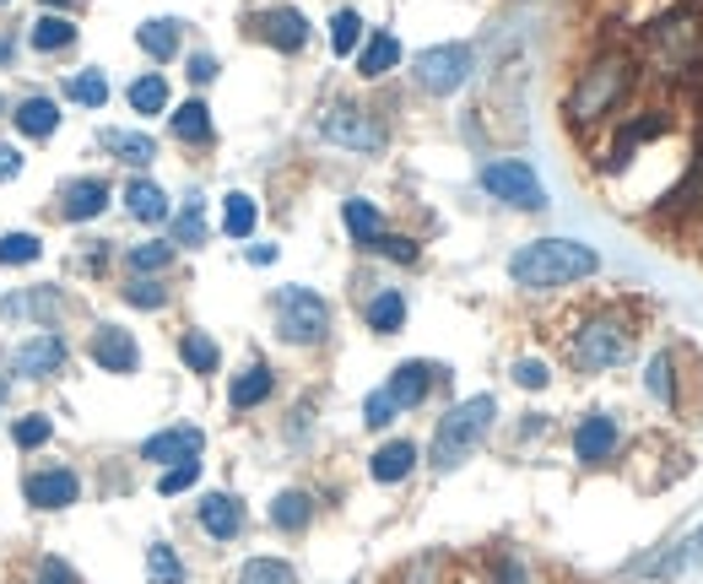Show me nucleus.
<instances>
[{"label": "nucleus", "instance_id": "4be33fe9", "mask_svg": "<svg viewBox=\"0 0 703 584\" xmlns=\"http://www.w3.org/2000/svg\"><path fill=\"white\" fill-rule=\"evenodd\" d=\"M173 136H179V142H206V136H211V109H206L201 98L179 104V109H173Z\"/></svg>", "mask_w": 703, "mask_h": 584}, {"label": "nucleus", "instance_id": "1a4fd4ad", "mask_svg": "<svg viewBox=\"0 0 703 584\" xmlns=\"http://www.w3.org/2000/svg\"><path fill=\"white\" fill-rule=\"evenodd\" d=\"M60 368H65V341H60L54 330H44V336L22 341V352H16V374H27V379H49V374H60Z\"/></svg>", "mask_w": 703, "mask_h": 584}, {"label": "nucleus", "instance_id": "c756f323", "mask_svg": "<svg viewBox=\"0 0 703 584\" xmlns=\"http://www.w3.org/2000/svg\"><path fill=\"white\" fill-rule=\"evenodd\" d=\"M146 574H151V584H184V563L173 558L168 542H151L146 547Z\"/></svg>", "mask_w": 703, "mask_h": 584}, {"label": "nucleus", "instance_id": "49530a36", "mask_svg": "<svg viewBox=\"0 0 703 584\" xmlns=\"http://www.w3.org/2000/svg\"><path fill=\"white\" fill-rule=\"evenodd\" d=\"M547 363H536V357H525V363H514V385H525V390H547Z\"/></svg>", "mask_w": 703, "mask_h": 584}, {"label": "nucleus", "instance_id": "393cba45", "mask_svg": "<svg viewBox=\"0 0 703 584\" xmlns=\"http://www.w3.org/2000/svg\"><path fill=\"white\" fill-rule=\"evenodd\" d=\"M341 217H347V233H352L363 250L379 239V206H374V200H347V206H341Z\"/></svg>", "mask_w": 703, "mask_h": 584}, {"label": "nucleus", "instance_id": "09e8293b", "mask_svg": "<svg viewBox=\"0 0 703 584\" xmlns=\"http://www.w3.org/2000/svg\"><path fill=\"white\" fill-rule=\"evenodd\" d=\"M38 584H76V574H71L60 558H44V563H38Z\"/></svg>", "mask_w": 703, "mask_h": 584}, {"label": "nucleus", "instance_id": "7c9ffc66", "mask_svg": "<svg viewBox=\"0 0 703 584\" xmlns=\"http://www.w3.org/2000/svg\"><path fill=\"white\" fill-rule=\"evenodd\" d=\"M179 352H184V363H190L195 374H211V368L222 363V352H217V341H211V336H201V330H190V336L179 341Z\"/></svg>", "mask_w": 703, "mask_h": 584}, {"label": "nucleus", "instance_id": "2f4dec72", "mask_svg": "<svg viewBox=\"0 0 703 584\" xmlns=\"http://www.w3.org/2000/svg\"><path fill=\"white\" fill-rule=\"evenodd\" d=\"M131 109H136V114H162V109H168V82H162V76L131 82Z\"/></svg>", "mask_w": 703, "mask_h": 584}, {"label": "nucleus", "instance_id": "de8ad7c7", "mask_svg": "<svg viewBox=\"0 0 703 584\" xmlns=\"http://www.w3.org/2000/svg\"><path fill=\"white\" fill-rule=\"evenodd\" d=\"M125 297H131L136 308H162V303H168V292L157 288V282H146V277H141V282H131V288H125Z\"/></svg>", "mask_w": 703, "mask_h": 584}, {"label": "nucleus", "instance_id": "aec40b11", "mask_svg": "<svg viewBox=\"0 0 703 584\" xmlns=\"http://www.w3.org/2000/svg\"><path fill=\"white\" fill-rule=\"evenodd\" d=\"M271 396V368L266 363H255V368H244L239 379H233V390H228V401H233V412H250V406H260Z\"/></svg>", "mask_w": 703, "mask_h": 584}, {"label": "nucleus", "instance_id": "c9c22d12", "mask_svg": "<svg viewBox=\"0 0 703 584\" xmlns=\"http://www.w3.org/2000/svg\"><path fill=\"white\" fill-rule=\"evenodd\" d=\"M44 250H38V239L33 233H5L0 239V266H33Z\"/></svg>", "mask_w": 703, "mask_h": 584}, {"label": "nucleus", "instance_id": "a18cd8bd", "mask_svg": "<svg viewBox=\"0 0 703 584\" xmlns=\"http://www.w3.org/2000/svg\"><path fill=\"white\" fill-rule=\"evenodd\" d=\"M368 250H379V255H390V260H401V266H412V260H417V244H412V239H385V233H379Z\"/></svg>", "mask_w": 703, "mask_h": 584}, {"label": "nucleus", "instance_id": "a211bd4d", "mask_svg": "<svg viewBox=\"0 0 703 584\" xmlns=\"http://www.w3.org/2000/svg\"><path fill=\"white\" fill-rule=\"evenodd\" d=\"M412 465H417V443H407V438H396V443H385L379 454H374V482H407L412 476Z\"/></svg>", "mask_w": 703, "mask_h": 584}, {"label": "nucleus", "instance_id": "f03ea898", "mask_svg": "<svg viewBox=\"0 0 703 584\" xmlns=\"http://www.w3.org/2000/svg\"><path fill=\"white\" fill-rule=\"evenodd\" d=\"M493 412H498V401H493V396H471V401H460V406L438 423V434H433V465H438V471H454V465L482 443V434L493 428Z\"/></svg>", "mask_w": 703, "mask_h": 584}, {"label": "nucleus", "instance_id": "a878e982", "mask_svg": "<svg viewBox=\"0 0 703 584\" xmlns=\"http://www.w3.org/2000/svg\"><path fill=\"white\" fill-rule=\"evenodd\" d=\"M363 314H368V330L390 336V330H401V319H407V297H401V292H379Z\"/></svg>", "mask_w": 703, "mask_h": 584}, {"label": "nucleus", "instance_id": "0eeeda50", "mask_svg": "<svg viewBox=\"0 0 703 584\" xmlns=\"http://www.w3.org/2000/svg\"><path fill=\"white\" fill-rule=\"evenodd\" d=\"M622 87H628V65H622V60H606V65L584 71V82H579L573 98H568V114H573V120H595V114H606V109L617 104Z\"/></svg>", "mask_w": 703, "mask_h": 584}, {"label": "nucleus", "instance_id": "cd10ccee", "mask_svg": "<svg viewBox=\"0 0 703 584\" xmlns=\"http://www.w3.org/2000/svg\"><path fill=\"white\" fill-rule=\"evenodd\" d=\"M136 44L151 60H173V49H179V22H146L136 33Z\"/></svg>", "mask_w": 703, "mask_h": 584}, {"label": "nucleus", "instance_id": "c85d7f7f", "mask_svg": "<svg viewBox=\"0 0 703 584\" xmlns=\"http://www.w3.org/2000/svg\"><path fill=\"white\" fill-rule=\"evenodd\" d=\"M255 222H260L255 200L233 190V195H228V211H222V228H228V239H250V233H255Z\"/></svg>", "mask_w": 703, "mask_h": 584}, {"label": "nucleus", "instance_id": "e433bc0d", "mask_svg": "<svg viewBox=\"0 0 703 584\" xmlns=\"http://www.w3.org/2000/svg\"><path fill=\"white\" fill-rule=\"evenodd\" d=\"M71 38H76V27H71L65 16H44V22L33 27V44H38V49H65Z\"/></svg>", "mask_w": 703, "mask_h": 584}, {"label": "nucleus", "instance_id": "9d476101", "mask_svg": "<svg viewBox=\"0 0 703 584\" xmlns=\"http://www.w3.org/2000/svg\"><path fill=\"white\" fill-rule=\"evenodd\" d=\"M93 363H98V368H109V374H136L141 352H136V341H131V330L104 325V330L93 336Z\"/></svg>", "mask_w": 703, "mask_h": 584}, {"label": "nucleus", "instance_id": "7ed1b4c3", "mask_svg": "<svg viewBox=\"0 0 703 584\" xmlns=\"http://www.w3.org/2000/svg\"><path fill=\"white\" fill-rule=\"evenodd\" d=\"M277 336L292 346H314L330 336V303L308 288H281L277 292Z\"/></svg>", "mask_w": 703, "mask_h": 584}, {"label": "nucleus", "instance_id": "79ce46f5", "mask_svg": "<svg viewBox=\"0 0 703 584\" xmlns=\"http://www.w3.org/2000/svg\"><path fill=\"white\" fill-rule=\"evenodd\" d=\"M396 412H401V406L390 401V390H374V396L363 401V423H368V428H385V423H396Z\"/></svg>", "mask_w": 703, "mask_h": 584}, {"label": "nucleus", "instance_id": "72a5a7b5", "mask_svg": "<svg viewBox=\"0 0 703 584\" xmlns=\"http://www.w3.org/2000/svg\"><path fill=\"white\" fill-rule=\"evenodd\" d=\"M65 93H71V104L104 109V104H109V76H104V71H82V76H76V82H71Z\"/></svg>", "mask_w": 703, "mask_h": 584}, {"label": "nucleus", "instance_id": "473e14b6", "mask_svg": "<svg viewBox=\"0 0 703 584\" xmlns=\"http://www.w3.org/2000/svg\"><path fill=\"white\" fill-rule=\"evenodd\" d=\"M357 44H363V16L357 11H336L330 16V49L336 54H352Z\"/></svg>", "mask_w": 703, "mask_h": 584}, {"label": "nucleus", "instance_id": "f3484780", "mask_svg": "<svg viewBox=\"0 0 703 584\" xmlns=\"http://www.w3.org/2000/svg\"><path fill=\"white\" fill-rule=\"evenodd\" d=\"M401 65V38L396 33H374L363 49H357V76H385V71H396Z\"/></svg>", "mask_w": 703, "mask_h": 584}, {"label": "nucleus", "instance_id": "f8f14e48", "mask_svg": "<svg viewBox=\"0 0 703 584\" xmlns=\"http://www.w3.org/2000/svg\"><path fill=\"white\" fill-rule=\"evenodd\" d=\"M611 449H617V423H611L606 412H595V417H584V423H579V434H573V454H579L584 465H601Z\"/></svg>", "mask_w": 703, "mask_h": 584}, {"label": "nucleus", "instance_id": "864d4df0", "mask_svg": "<svg viewBox=\"0 0 703 584\" xmlns=\"http://www.w3.org/2000/svg\"><path fill=\"white\" fill-rule=\"evenodd\" d=\"M49 5H76V0H49Z\"/></svg>", "mask_w": 703, "mask_h": 584}, {"label": "nucleus", "instance_id": "6ab92c4d", "mask_svg": "<svg viewBox=\"0 0 703 584\" xmlns=\"http://www.w3.org/2000/svg\"><path fill=\"white\" fill-rule=\"evenodd\" d=\"M427 385H433V368L427 363H401L390 374V401L396 406H417L422 396H427Z\"/></svg>", "mask_w": 703, "mask_h": 584}, {"label": "nucleus", "instance_id": "8fccbe9b", "mask_svg": "<svg viewBox=\"0 0 703 584\" xmlns=\"http://www.w3.org/2000/svg\"><path fill=\"white\" fill-rule=\"evenodd\" d=\"M217 76V60L211 54H190V82H211Z\"/></svg>", "mask_w": 703, "mask_h": 584}, {"label": "nucleus", "instance_id": "b1692460", "mask_svg": "<svg viewBox=\"0 0 703 584\" xmlns=\"http://www.w3.org/2000/svg\"><path fill=\"white\" fill-rule=\"evenodd\" d=\"M314 520V498L308 492H281L277 503H271V525L277 531H303Z\"/></svg>", "mask_w": 703, "mask_h": 584}, {"label": "nucleus", "instance_id": "2eb2a0df", "mask_svg": "<svg viewBox=\"0 0 703 584\" xmlns=\"http://www.w3.org/2000/svg\"><path fill=\"white\" fill-rule=\"evenodd\" d=\"M76 476L71 471H38V476H27V503H38V509H65V503H76Z\"/></svg>", "mask_w": 703, "mask_h": 584}, {"label": "nucleus", "instance_id": "58836bf2", "mask_svg": "<svg viewBox=\"0 0 703 584\" xmlns=\"http://www.w3.org/2000/svg\"><path fill=\"white\" fill-rule=\"evenodd\" d=\"M206 239V217H201V200L184 206V217L173 222V244H201Z\"/></svg>", "mask_w": 703, "mask_h": 584}, {"label": "nucleus", "instance_id": "3c124183", "mask_svg": "<svg viewBox=\"0 0 703 584\" xmlns=\"http://www.w3.org/2000/svg\"><path fill=\"white\" fill-rule=\"evenodd\" d=\"M16 173H22V151L0 142V179H16Z\"/></svg>", "mask_w": 703, "mask_h": 584}, {"label": "nucleus", "instance_id": "4468645a", "mask_svg": "<svg viewBox=\"0 0 703 584\" xmlns=\"http://www.w3.org/2000/svg\"><path fill=\"white\" fill-rule=\"evenodd\" d=\"M104 206H109V184H104V179H76V184H65V195H60L65 222H87V217H98Z\"/></svg>", "mask_w": 703, "mask_h": 584}, {"label": "nucleus", "instance_id": "39448f33", "mask_svg": "<svg viewBox=\"0 0 703 584\" xmlns=\"http://www.w3.org/2000/svg\"><path fill=\"white\" fill-rule=\"evenodd\" d=\"M319 136L347 146V151H379V146H385V125H379L368 109H357V104H336V109H325Z\"/></svg>", "mask_w": 703, "mask_h": 584}, {"label": "nucleus", "instance_id": "ea45409f", "mask_svg": "<svg viewBox=\"0 0 703 584\" xmlns=\"http://www.w3.org/2000/svg\"><path fill=\"white\" fill-rule=\"evenodd\" d=\"M195 476H201V460H184V465H173V471H162V482H157V492H162V498H173V492H190V487H195Z\"/></svg>", "mask_w": 703, "mask_h": 584}, {"label": "nucleus", "instance_id": "603ef678", "mask_svg": "<svg viewBox=\"0 0 703 584\" xmlns=\"http://www.w3.org/2000/svg\"><path fill=\"white\" fill-rule=\"evenodd\" d=\"M54 308H60V303H54V292H33V314H44V319H49Z\"/></svg>", "mask_w": 703, "mask_h": 584}, {"label": "nucleus", "instance_id": "423d86ee", "mask_svg": "<svg viewBox=\"0 0 703 584\" xmlns=\"http://www.w3.org/2000/svg\"><path fill=\"white\" fill-rule=\"evenodd\" d=\"M412 71H417V82L433 98H444V93L465 87V76H471V49H465V44H433V49H422L417 60H412Z\"/></svg>", "mask_w": 703, "mask_h": 584}, {"label": "nucleus", "instance_id": "9b49d317", "mask_svg": "<svg viewBox=\"0 0 703 584\" xmlns=\"http://www.w3.org/2000/svg\"><path fill=\"white\" fill-rule=\"evenodd\" d=\"M201 428H168V434H151L141 443V454L146 460H157V465H184V460H201Z\"/></svg>", "mask_w": 703, "mask_h": 584}, {"label": "nucleus", "instance_id": "c03bdc74", "mask_svg": "<svg viewBox=\"0 0 703 584\" xmlns=\"http://www.w3.org/2000/svg\"><path fill=\"white\" fill-rule=\"evenodd\" d=\"M699 558H703V531L693 536V542H682V552H671V558H666V563H660L655 574H660V580H671L677 569H688V563H699Z\"/></svg>", "mask_w": 703, "mask_h": 584}, {"label": "nucleus", "instance_id": "6e6552de", "mask_svg": "<svg viewBox=\"0 0 703 584\" xmlns=\"http://www.w3.org/2000/svg\"><path fill=\"white\" fill-rule=\"evenodd\" d=\"M628 330L622 325H611V319H595V325H584L579 330V341H573V357H579V368H617L622 357H628Z\"/></svg>", "mask_w": 703, "mask_h": 584}, {"label": "nucleus", "instance_id": "ddd939ff", "mask_svg": "<svg viewBox=\"0 0 703 584\" xmlns=\"http://www.w3.org/2000/svg\"><path fill=\"white\" fill-rule=\"evenodd\" d=\"M260 38L292 54V49H303V44H308V22H303V11L277 5V11H266V16H260Z\"/></svg>", "mask_w": 703, "mask_h": 584}, {"label": "nucleus", "instance_id": "4c0bfd02", "mask_svg": "<svg viewBox=\"0 0 703 584\" xmlns=\"http://www.w3.org/2000/svg\"><path fill=\"white\" fill-rule=\"evenodd\" d=\"M644 385H650V396H655L660 406H671V401H677V390H671V357H666V352H660V357H650Z\"/></svg>", "mask_w": 703, "mask_h": 584}, {"label": "nucleus", "instance_id": "37998d69", "mask_svg": "<svg viewBox=\"0 0 703 584\" xmlns=\"http://www.w3.org/2000/svg\"><path fill=\"white\" fill-rule=\"evenodd\" d=\"M49 434H54V423H49V417H22V423L11 428V438H16L22 449H38V443H49Z\"/></svg>", "mask_w": 703, "mask_h": 584}, {"label": "nucleus", "instance_id": "20e7f679", "mask_svg": "<svg viewBox=\"0 0 703 584\" xmlns=\"http://www.w3.org/2000/svg\"><path fill=\"white\" fill-rule=\"evenodd\" d=\"M482 190H487V195H498L504 206H520V211H542V206H547L542 179H536V173H531V162H520V157H498V162H487V168H482Z\"/></svg>", "mask_w": 703, "mask_h": 584}, {"label": "nucleus", "instance_id": "a19ab883", "mask_svg": "<svg viewBox=\"0 0 703 584\" xmlns=\"http://www.w3.org/2000/svg\"><path fill=\"white\" fill-rule=\"evenodd\" d=\"M168 260H173V244H136L131 250V271H141V277L146 271H162Z\"/></svg>", "mask_w": 703, "mask_h": 584}, {"label": "nucleus", "instance_id": "f704fd0d", "mask_svg": "<svg viewBox=\"0 0 703 584\" xmlns=\"http://www.w3.org/2000/svg\"><path fill=\"white\" fill-rule=\"evenodd\" d=\"M233 584H298V574H292L287 563H277V558H255V563L239 569Z\"/></svg>", "mask_w": 703, "mask_h": 584}, {"label": "nucleus", "instance_id": "412c9836", "mask_svg": "<svg viewBox=\"0 0 703 584\" xmlns=\"http://www.w3.org/2000/svg\"><path fill=\"white\" fill-rule=\"evenodd\" d=\"M125 206H131V217H136V222H162V217H168V195H162L151 179H131Z\"/></svg>", "mask_w": 703, "mask_h": 584}, {"label": "nucleus", "instance_id": "f257e3e1", "mask_svg": "<svg viewBox=\"0 0 703 584\" xmlns=\"http://www.w3.org/2000/svg\"><path fill=\"white\" fill-rule=\"evenodd\" d=\"M595 271H601V255L579 239H536V244L514 250V260H509V277L531 292L568 288V282L595 277Z\"/></svg>", "mask_w": 703, "mask_h": 584}, {"label": "nucleus", "instance_id": "dca6fc26", "mask_svg": "<svg viewBox=\"0 0 703 584\" xmlns=\"http://www.w3.org/2000/svg\"><path fill=\"white\" fill-rule=\"evenodd\" d=\"M201 525H206V536H217V542H233V536L244 531V509H239V498H228V492H211V498H201Z\"/></svg>", "mask_w": 703, "mask_h": 584}, {"label": "nucleus", "instance_id": "bb28decb", "mask_svg": "<svg viewBox=\"0 0 703 584\" xmlns=\"http://www.w3.org/2000/svg\"><path fill=\"white\" fill-rule=\"evenodd\" d=\"M16 125H22L27 136H49V131L60 125V109H54L49 98H27V104H16Z\"/></svg>", "mask_w": 703, "mask_h": 584}, {"label": "nucleus", "instance_id": "5701e85b", "mask_svg": "<svg viewBox=\"0 0 703 584\" xmlns=\"http://www.w3.org/2000/svg\"><path fill=\"white\" fill-rule=\"evenodd\" d=\"M104 146H109L120 162H131V168H146V162L157 157L151 136H141V131H109V136H104Z\"/></svg>", "mask_w": 703, "mask_h": 584}]
</instances>
